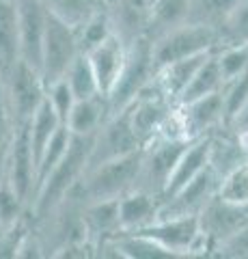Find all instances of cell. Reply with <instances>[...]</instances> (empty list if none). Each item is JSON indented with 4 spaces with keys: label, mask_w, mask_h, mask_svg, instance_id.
<instances>
[{
    "label": "cell",
    "mask_w": 248,
    "mask_h": 259,
    "mask_svg": "<svg viewBox=\"0 0 248 259\" xmlns=\"http://www.w3.org/2000/svg\"><path fill=\"white\" fill-rule=\"evenodd\" d=\"M41 3L59 20L67 22L74 28H80L93 15L106 11L110 0H41Z\"/></svg>",
    "instance_id": "obj_26"
},
{
    "label": "cell",
    "mask_w": 248,
    "mask_h": 259,
    "mask_svg": "<svg viewBox=\"0 0 248 259\" xmlns=\"http://www.w3.org/2000/svg\"><path fill=\"white\" fill-rule=\"evenodd\" d=\"M20 26V59L41 71L43 39L47 30L50 11L41 0H15Z\"/></svg>",
    "instance_id": "obj_13"
},
{
    "label": "cell",
    "mask_w": 248,
    "mask_h": 259,
    "mask_svg": "<svg viewBox=\"0 0 248 259\" xmlns=\"http://www.w3.org/2000/svg\"><path fill=\"white\" fill-rule=\"evenodd\" d=\"M162 199L142 188H132L119 199V218L123 231H138L160 216Z\"/></svg>",
    "instance_id": "obj_19"
},
{
    "label": "cell",
    "mask_w": 248,
    "mask_h": 259,
    "mask_svg": "<svg viewBox=\"0 0 248 259\" xmlns=\"http://www.w3.org/2000/svg\"><path fill=\"white\" fill-rule=\"evenodd\" d=\"M65 80L69 82L71 91L76 93V97H91V95H97L100 91V82H97V76L93 71V65L89 61V54L86 52H80L74 63L69 65Z\"/></svg>",
    "instance_id": "obj_29"
},
{
    "label": "cell",
    "mask_w": 248,
    "mask_h": 259,
    "mask_svg": "<svg viewBox=\"0 0 248 259\" xmlns=\"http://www.w3.org/2000/svg\"><path fill=\"white\" fill-rule=\"evenodd\" d=\"M45 80L41 71L33 65L24 63L22 59L11 67L5 76V93L15 119V127L30 123L35 112L45 100Z\"/></svg>",
    "instance_id": "obj_8"
},
{
    "label": "cell",
    "mask_w": 248,
    "mask_h": 259,
    "mask_svg": "<svg viewBox=\"0 0 248 259\" xmlns=\"http://www.w3.org/2000/svg\"><path fill=\"white\" fill-rule=\"evenodd\" d=\"M82 225H84L86 240L95 246V253H97V248L104 242H110L119 233H123L121 218H119V199L84 203Z\"/></svg>",
    "instance_id": "obj_18"
},
{
    "label": "cell",
    "mask_w": 248,
    "mask_h": 259,
    "mask_svg": "<svg viewBox=\"0 0 248 259\" xmlns=\"http://www.w3.org/2000/svg\"><path fill=\"white\" fill-rule=\"evenodd\" d=\"M244 162H248L246 143L229 125L210 134V166L220 175V180Z\"/></svg>",
    "instance_id": "obj_20"
},
{
    "label": "cell",
    "mask_w": 248,
    "mask_h": 259,
    "mask_svg": "<svg viewBox=\"0 0 248 259\" xmlns=\"http://www.w3.org/2000/svg\"><path fill=\"white\" fill-rule=\"evenodd\" d=\"M220 63V71L225 76V82L231 78L248 71V44H237V46H225L216 50Z\"/></svg>",
    "instance_id": "obj_35"
},
{
    "label": "cell",
    "mask_w": 248,
    "mask_h": 259,
    "mask_svg": "<svg viewBox=\"0 0 248 259\" xmlns=\"http://www.w3.org/2000/svg\"><path fill=\"white\" fill-rule=\"evenodd\" d=\"M156 0H110L108 13L115 35H119L127 46L147 37L149 18Z\"/></svg>",
    "instance_id": "obj_16"
},
{
    "label": "cell",
    "mask_w": 248,
    "mask_h": 259,
    "mask_svg": "<svg viewBox=\"0 0 248 259\" xmlns=\"http://www.w3.org/2000/svg\"><path fill=\"white\" fill-rule=\"evenodd\" d=\"M3 231H5V227H3V225H0V233H3Z\"/></svg>",
    "instance_id": "obj_43"
},
{
    "label": "cell",
    "mask_w": 248,
    "mask_h": 259,
    "mask_svg": "<svg viewBox=\"0 0 248 259\" xmlns=\"http://www.w3.org/2000/svg\"><path fill=\"white\" fill-rule=\"evenodd\" d=\"M222 87H225V76H222V71H220L218 56H216V50H214L205 59V63L199 67L194 78H192V82L186 89V93L181 95L179 104L190 102V100H199V97H205V95H212V93H218V91H222Z\"/></svg>",
    "instance_id": "obj_28"
},
{
    "label": "cell",
    "mask_w": 248,
    "mask_h": 259,
    "mask_svg": "<svg viewBox=\"0 0 248 259\" xmlns=\"http://www.w3.org/2000/svg\"><path fill=\"white\" fill-rule=\"evenodd\" d=\"M218 194L229 203L248 207V162L222 177Z\"/></svg>",
    "instance_id": "obj_34"
},
{
    "label": "cell",
    "mask_w": 248,
    "mask_h": 259,
    "mask_svg": "<svg viewBox=\"0 0 248 259\" xmlns=\"http://www.w3.org/2000/svg\"><path fill=\"white\" fill-rule=\"evenodd\" d=\"M216 257L225 259H248V225L242 227L237 233H233L229 240H225L218 246Z\"/></svg>",
    "instance_id": "obj_38"
},
{
    "label": "cell",
    "mask_w": 248,
    "mask_h": 259,
    "mask_svg": "<svg viewBox=\"0 0 248 259\" xmlns=\"http://www.w3.org/2000/svg\"><path fill=\"white\" fill-rule=\"evenodd\" d=\"M218 32H220V48L248 44V0H239L237 7L231 11V15L222 22Z\"/></svg>",
    "instance_id": "obj_32"
},
{
    "label": "cell",
    "mask_w": 248,
    "mask_h": 259,
    "mask_svg": "<svg viewBox=\"0 0 248 259\" xmlns=\"http://www.w3.org/2000/svg\"><path fill=\"white\" fill-rule=\"evenodd\" d=\"M156 74H158V67L154 59V44H151L149 37H142L130 46L125 67L121 71V76H119L115 89L108 95L110 112L115 115L119 110H125L142 89H147L154 82Z\"/></svg>",
    "instance_id": "obj_5"
},
{
    "label": "cell",
    "mask_w": 248,
    "mask_h": 259,
    "mask_svg": "<svg viewBox=\"0 0 248 259\" xmlns=\"http://www.w3.org/2000/svg\"><path fill=\"white\" fill-rule=\"evenodd\" d=\"M220 93H222V102H225L227 123H229V121L239 112V108L248 102V71L227 80Z\"/></svg>",
    "instance_id": "obj_36"
},
{
    "label": "cell",
    "mask_w": 248,
    "mask_h": 259,
    "mask_svg": "<svg viewBox=\"0 0 248 259\" xmlns=\"http://www.w3.org/2000/svg\"><path fill=\"white\" fill-rule=\"evenodd\" d=\"M127 52H130V46L119 35H110L106 41H102L100 46H95L93 50H89V61L93 65V71L97 76V82H100V91L104 95H110V91L115 89L119 76L125 67V61H127Z\"/></svg>",
    "instance_id": "obj_17"
},
{
    "label": "cell",
    "mask_w": 248,
    "mask_h": 259,
    "mask_svg": "<svg viewBox=\"0 0 248 259\" xmlns=\"http://www.w3.org/2000/svg\"><path fill=\"white\" fill-rule=\"evenodd\" d=\"M11 143V141H9ZM9 143L0 145V184L7 177V158H9Z\"/></svg>",
    "instance_id": "obj_41"
},
{
    "label": "cell",
    "mask_w": 248,
    "mask_h": 259,
    "mask_svg": "<svg viewBox=\"0 0 248 259\" xmlns=\"http://www.w3.org/2000/svg\"><path fill=\"white\" fill-rule=\"evenodd\" d=\"M45 97H47V102L54 106V110L59 112V117L63 119V123L67 121L69 117V112L71 108H74V104H76V93L71 91V87L65 78H61V80H54V82L50 84H45Z\"/></svg>",
    "instance_id": "obj_37"
},
{
    "label": "cell",
    "mask_w": 248,
    "mask_h": 259,
    "mask_svg": "<svg viewBox=\"0 0 248 259\" xmlns=\"http://www.w3.org/2000/svg\"><path fill=\"white\" fill-rule=\"evenodd\" d=\"M177 115H179L183 136L190 141L210 136L216 132V130L227 125L225 102H222L220 91L205 95V97H199V100L177 104Z\"/></svg>",
    "instance_id": "obj_12"
},
{
    "label": "cell",
    "mask_w": 248,
    "mask_h": 259,
    "mask_svg": "<svg viewBox=\"0 0 248 259\" xmlns=\"http://www.w3.org/2000/svg\"><path fill=\"white\" fill-rule=\"evenodd\" d=\"M20 61V26L15 0H0V69L3 76Z\"/></svg>",
    "instance_id": "obj_24"
},
{
    "label": "cell",
    "mask_w": 248,
    "mask_h": 259,
    "mask_svg": "<svg viewBox=\"0 0 248 259\" xmlns=\"http://www.w3.org/2000/svg\"><path fill=\"white\" fill-rule=\"evenodd\" d=\"M80 52H82V46L78 39V30L50 13L41 54V76L45 84L65 78L69 65Z\"/></svg>",
    "instance_id": "obj_9"
},
{
    "label": "cell",
    "mask_w": 248,
    "mask_h": 259,
    "mask_svg": "<svg viewBox=\"0 0 248 259\" xmlns=\"http://www.w3.org/2000/svg\"><path fill=\"white\" fill-rule=\"evenodd\" d=\"M93 147V134L91 136H76L69 145V151L65 158L59 162V166L45 177V180L37 186L33 203H30L28 214L33 221H41L52 212L59 203L67 199V194L78 186V182L84 177L86 168H89Z\"/></svg>",
    "instance_id": "obj_1"
},
{
    "label": "cell",
    "mask_w": 248,
    "mask_h": 259,
    "mask_svg": "<svg viewBox=\"0 0 248 259\" xmlns=\"http://www.w3.org/2000/svg\"><path fill=\"white\" fill-rule=\"evenodd\" d=\"M207 166H210V136L190 141L188 149L183 151V156L179 158L177 166H175V171L171 175L162 201L173 197L175 192H179L183 186H188L192 180H196Z\"/></svg>",
    "instance_id": "obj_21"
},
{
    "label": "cell",
    "mask_w": 248,
    "mask_h": 259,
    "mask_svg": "<svg viewBox=\"0 0 248 259\" xmlns=\"http://www.w3.org/2000/svg\"><path fill=\"white\" fill-rule=\"evenodd\" d=\"M142 149V143L138 139V134L134 132L130 112L119 110L115 115H110L104 125L93 134V147H91V158H89V168L104 164L108 160L127 156ZM86 168V171H89Z\"/></svg>",
    "instance_id": "obj_10"
},
{
    "label": "cell",
    "mask_w": 248,
    "mask_h": 259,
    "mask_svg": "<svg viewBox=\"0 0 248 259\" xmlns=\"http://www.w3.org/2000/svg\"><path fill=\"white\" fill-rule=\"evenodd\" d=\"M136 233L154 240L173 257H192L201 236V221L199 216H158L151 225Z\"/></svg>",
    "instance_id": "obj_11"
},
{
    "label": "cell",
    "mask_w": 248,
    "mask_h": 259,
    "mask_svg": "<svg viewBox=\"0 0 248 259\" xmlns=\"http://www.w3.org/2000/svg\"><path fill=\"white\" fill-rule=\"evenodd\" d=\"M190 141L181 136H158L149 141L140 151V168L136 188L164 197V190L169 186V180L177 166L183 151L188 149Z\"/></svg>",
    "instance_id": "obj_3"
},
{
    "label": "cell",
    "mask_w": 248,
    "mask_h": 259,
    "mask_svg": "<svg viewBox=\"0 0 248 259\" xmlns=\"http://www.w3.org/2000/svg\"><path fill=\"white\" fill-rule=\"evenodd\" d=\"M239 0H190V22L220 28Z\"/></svg>",
    "instance_id": "obj_30"
},
{
    "label": "cell",
    "mask_w": 248,
    "mask_h": 259,
    "mask_svg": "<svg viewBox=\"0 0 248 259\" xmlns=\"http://www.w3.org/2000/svg\"><path fill=\"white\" fill-rule=\"evenodd\" d=\"M188 22H190V0H156L147 26V37L154 41V39L162 37L164 32L183 26Z\"/></svg>",
    "instance_id": "obj_25"
},
{
    "label": "cell",
    "mask_w": 248,
    "mask_h": 259,
    "mask_svg": "<svg viewBox=\"0 0 248 259\" xmlns=\"http://www.w3.org/2000/svg\"><path fill=\"white\" fill-rule=\"evenodd\" d=\"M13 132H15V119H13L9 100H7V93H5V82H3V87H0V145L9 143L13 139Z\"/></svg>",
    "instance_id": "obj_39"
},
{
    "label": "cell",
    "mask_w": 248,
    "mask_h": 259,
    "mask_svg": "<svg viewBox=\"0 0 248 259\" xmlns=\"http://www.w3.org/2000/svg\"><path fill=\"white\" fill-rule=\"evenodd\" d=\"M3 82H5V76H3V69H0V87H3Z\"/></svg>",
    "instance_id": "obj_42"
},
{
    "label": "cell",
    "mask_w": 248,
    "mask_h": 259,
    "mask_svg": "<svg viewBox=\"0 0 248 259\" xmlns=\"http://www.w3.org/2000/svg\"><path fill=\"white\" fill-rule=\"evenodd\" d=\"M76 30H78V39H80V46H82V52L93 50L95 46H100L102 41H106V39L115 32L108 9L97 13V15H93L91 20H86L82 26L76 28Z\"/></svg>",
    "instance_id": "obj_33"
},
{
    "label": "cell",
    "mask_w": 248,
    "mask_h": 259,
    "mask_svg": "<svg viewBox=\"0 0 248 259\" xmlns=\"http://www.w3.org/2000/svg\"><path fill=\"white\" fill-rule=\"evenodd\" d=\"M154 59L156 67L162 69L164 65L173 61L188 59V56L214 52L220 48V32L218 28L205 26V24L188 22L183 26H177L162 37L154 39Z\"/></svg>",
    "instance_id": "obj_6"
},
{
    "label": "cell",
    "mask_w": 248,
    "mask_h": 259,
    "mask_svg": "<svg viewBox=\"0 0 248 259\" xmlns=\"http://www.w3.org/2000/svg\"><path fill=\"white\" fill-rule=\"evenodd\" d=\"M244 143H246V153H248V141H244Z\"/></svg>",
    "instance_id": "obj_44"
},
{
    "label": "cell",
    "mask_w": 248,
    "mask_h": 259,
    "mask_svg": "<svg viewBox=\"0 0 248 259\" xmlns=\"http://www.w3.org/2000/svg\"><path fill=\"white\" fill-rule=\"evenodd\" d=\"M231 130H233V132L239 136V139H244V141H248V102L244 104L242 108H239V112L237 115L233 117L227 123Z\"/></svg>",
    "instance_id": "obj_40"
},
{
    "label": "cell",
    "mask_w": 248,
    "mask_h": 259,
    "mask_svg": "<svg viewBox=\"0 0 248 259\" xmlns=\"http://www.w3.org/2000/svg\"><path fill=\"white\" fill-rule=\"evenodd\" d=\"M63 125H65V123H63V119L59 117V112L54 110V106L47 102V97H45L43 104L39 106V110L35 112V117L30 119V123H28L30 145H33L37 164H39V158L43 156L47 143L54 139V134H57Z\"/></svg>",
    "instance_id": "obj_27"
},
{
    "label": "cell",
    "mask_w": 248,
    "mask_h": 259,
    "mask_svg": "<svg viewBox=\"0 0 248 259\" xmlns=\"http://www.w3.org/2000/svg\"><path fill=\"white\" fill-rule=\"evenodd\" d=\"M212 52H205V54H196V56H188V59H179V61H173L169 65H164L162 69H158L156 74V82L162 91L171 97L173 102L181 100V95L186 93L188 84L192 82V78L199 71V67L205 63V59L210 56Z\"/></svg>",
    "instance_id": "obj_23"
},
{
    "label": "cell",
    "mask_w": 248,
    "mask_h": 259,
    "mask_svg": "<svg viewBox=\"0 0 248 259\" xmlns=\"http://www.w3.org/2000/svg\"><path fill=\"white\" fill-rule=\"evenodd\" d=\"M199 221H201V236L192 257H216L222 242L248 225V207L229 203L220 194H216L199 214Z\"/></svg>",
    "instance_id": "obj_4"
},
{
    "label": "cell",
    "mask_w": 248,
    "mask_h": 259,
    "mask_svg": "<svg viewBox=\"0 0 248 259\" xmlns=\"http://www.w3.org/2000/svg\"><path fill=\"white\" fill-rule=\"evenodd\" d=\"M140 151L142 149L89 168L69 194L78 197L82 203L121 199L125 192L136 188L140 168Z\"/></svg>",
    "instance_id": "obj_2"
},
{
    "label": "cell",
    "mask_w": 248,
    "mask_h": 259,
    "mask_svg": "<svg viewBox=\"0 0 248 259\" xmlns=\"http://www.w3.org/2000/svg\"><path fill=\"white\" fill-rule=\"evenodd\" d=\"M26 216H28L26 199H24L18 192V188L9 182V177H5L3 184H0V225L11 227Z\"/></svg>",
    "instance_id": "obj_31"
},
{
    "label": "cell",
    "mask_w": 248,
    "mask_h": 259,
    "mask_svg": "<svg viewBox=\"0 0 248 259\" xmlns=\"http://www.w3.org/2000/svg\"><path fill=\"white\" fill-rule=\"evenodd\" d=\"M7 177L18 188V192L26 199L28 209L33 203L35 190H37V160L30 145L28 123L18 125L13 132V139L9 143V158H7Z\"/></svg>",
    "instance_id": "obj_14"
},
{
    "label": "cell",
    "mask_w": 248,
    "mask_h": 259,
    "mask_svg": "<svg viewBox=\"0 0 248 259\" xmlns=\"http://www.w3.org/2000/svg\"><path fill=\"white\" fill-rule=\"evenodd\" d=\"M113 112H110V102L104 93L91 95V97H80L76 100L74 108H71L65 125L76 136H91L104 125Z\"/></svg>",
    "instance_id": "obj_22"
},
{
    "label": "cell",
    "mask_w": 248,
    "mask_h": 259,
    "mask_svg": "<svg viewBox=\"0 0 248 259\" xmlns=\"http://www.w3.org/2000/svg\"><path fill=\"white\" fill-rule=\"evenodd\" d=\"M218 188L220 175L212 166H207L196 180H192L179 192L162 201L160 216H199L203 207L218 194Z\"/></svg>",
    "instance_id": "obj_15"
},
{
    "label": "cell",
    "mask_w": 248,
    "mask_h": 259,
    "mask_svg": "<svg viewBox=\"0 0 248 259\" xmlns=\"http://www.w3.org/2000/svg\"><path fill=\"white\" fill-rule=\"evenodd\" d=\"M130 112L134 132L138 134V139L142 143V147L149 143L162 136L169 125L173 123L175 112H177V102H173L169 95H166L162 89L158 87L156 78L147 89L136 95V100L127 106Z\"/></svg>",
    "instance_id": "obj_7"
}]
</instances>
